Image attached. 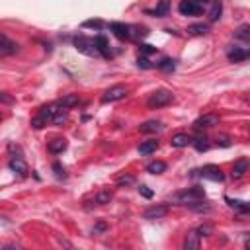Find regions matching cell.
<instances>
[{
  "instance_id": "cell-26",
  "label": "cell",
  "mask_w": 250,
  "mask_h": 250,
  "mask_svg": "<svg viewBox=\"0 0 250 250\" xmlns=\"http://www.w3.org/2000/svg\"><path fill=\"white\" fill-rule=\"evenodd\" d=\"M184 246H186L188 250H189V248H199V234H197L195 230H191V232L188 234V238H186Z\"/></svg>"
},
{
  "instance_id": "cell-20",
  "label": "cell",
  "mask_w": 250,
  "mask_h": 250,
  "mask_svg": "<svg viewBox=\"0 0 250 250\" xmlns=\"http://www.w3.org/2000/svg\"><path fill=\"white\" fill-rule=\"evenodd\" d=\"M59 104H61L62 107L70 109V107H74V105H78V104H80V98H78L76 94H66V96H62V98L59 100Z\"/></svg>"
},
{
  "instance_id": "cell-24",
  "label": "cell",
  "mask_w": 250,
  "mask_h": 250,
  "mask_svg": "<svg viewBox=\"0 0 250 250\" xmlns=\"http://www.w3.org/2000/svg\"><path fill=\"white\" fill-rule=\"evenodd\" d=\"M221 12H223V2L221 0H213L211 12H209V21H217L221 18Z\"/></svg>"
},
{
  "instance_id": "cell-9",
  "label": "cell",
  "mask_w": 250,
  "mask_h": 250,
  "mask_svg": "<svg viewBox=\"0 0 250 250\" xmlns=\"http://www.w3.org/2000/svg\"><path fill=\"white\" fill-rule=\"evenodd\" d=\"M217 123H219V117H217V115H213V113H207V115H203V117L195 119V121H193V127H195L197 131H201V129L213 127V125H217Z\"/></svg>"
},
{
  "instance_id": "cell-7",
  "label": "cell",
  "mask_w": 250,
  "mask_h": 250,
  "mask_svg": "<svg viewBox=\"0 0 250 250\" xmlns=\"http://www.w3.org/2000/svg\"><path fill=\"white\" fill-rule=\"evenodd\" d=\"M178 12L182 14V16H199L201 12H203V6H199L195 0H182L180 4H178Z\"/></svg>"
},
{
  "instance_id": "cell-1",
  "label": "cell",
  "mask_w": 250,
  "mask_h": 250,
  "mask_svg": "<svg viewBox=\"0 0 250 250\" xmlns=\"http://www.w3.org/2000/svg\"><path fill=\"white\" fill-rule=\"evenodd\" d=\"M68 119V109L62 107L59 102L55 104H47L39 109V113L31 119V127L33 129H41L45 127L47 123H57V125H62L64 121Z\"/></svg>"
},
{
  "instance_id": "cell-29",
  "label": "cell",
  "mask_w": 250,
  "mask_h": 250,
  "mask_svg": "<svg viewBox=\"0 0 250 250\" xmlns=\"http://www.w3.org/2000/svg\"><path fill=\"white\" fill-rule=\"evenodd\" d=\"M82 27H96V29H102L104 27V21L102 20H86L82 23Z\"/></svg>"
},
{
  "instance_id": "cell-3",
  "label": "cell",
  "mask_w": 250,
  "mask_h": 250,
  "mask_svg": "<svg viewBox=\"0 0 250 250\" xmlns=\"http://www.w3.org/2000/svg\"><path fill=\"white\" fill-rule=\"evenodd\" d=\"M174 102V96H172V92L170 90H154L152 94H150V98L146 100V105L150 107V109H158V107H164V105H168V104H172Z\"/></svg>"
},
{
  "instance_id": "cell-15",
  "label": "cell",
  "mask_w": 250,
  "mask_h": 250,
  "mask_svg": "<svg viewBox=\"0 0 250 250\" xmlns=\"http://www.w3.org/2000/svg\"><path fill=\"white\" fill-rule=\"evenodd\" d=\"M168 10H170V0H160L156 4V8L154 10H146V14H152L156 18H164L168 14Z\"/></svg>"
},
{
  "instance_id": "cell-37",
  "label": "cell",
  "mask_w": 250,
  "mask_h": 250,
  "mask_svg": "<svg viewBox=\"0 0 250 250\" xmlns=\"http://www.w3.org/2000/svg\"><path fill=\"white\" fill-rule=\"evenodd\" d=\"M139 66H143V68H150L152 64L148 62V59H145V57H141V59H139Z\"/></svg>"
},
{
  "instance_id": "cell-28",
  "label": "cell",
  "mask_w": 250,
  "mask_h": 250,
  "mask_svg": "<svg viewBox=\"0 0 250 250\" xmlns=\"http://www.w3.org/2000/svg\"><path fill=\"white\" fill-rule=\"evenodd\" d=\"M156 66H158L160 70H174V66H176V64H174V61H172V59H162Z\"/></svg>"
},
{
  "instance_id": "cell-18",
  "label": "cell",
  "mask_w": 250,
  "mask_h": 250,
  "mask_svg": "<svg viewBox=\"0 0 250 250\" xmlns=\"http://www.w3.org/2000/svg\"><path fill=\"white\" fill-rule=\"evenodd\" d=\"M246 170H248V160L246 158H238L236 162H234V168H232V178H242L244 174H246Z\"/></svg>"
},
{
  "instance_id": "cell-14",
  "label": "cell",
  "mask_w": 250,
  "mask_h": 250,
  "mask_svg": "<svg viewBox=\"0 0 250 250\" xmlns=\"http://www.w3.org/2000/svg\"><path fill=\"white\" fill-rule=\"evenodd\" d=\"M156 148H158V141H154V139H148V141H143V143L139 145V152H141L143 156H148V154H152V152H156Z\"/></svg>"
},
{
  "instance_id": "cell-16",
  "label": "cell",
  "mask_w": 250,
  "mask_h": 250,
  "mask_svg": "<svg viewBox=\"0 0 250 250\" xmlns=\"http://www.w3.org/2000/svg\"><path fill=\"white\" fill-rule=\"evenodd\" d=\"M139 129H141V133H160V131L164 129V125H162L160 121L152 119V121H146V123H143Z\"/></svg>"
},
{
  "instance_id": "cell-21",
  "label": "cell",
  "mask_w": 250,
  "mask_h": 250,
  "mask_svg": "<svg viewBox=\"0 0 250 250\" xmlns=\"http://www.w3.org/2000/svg\"><path fill=\"white\" fill-rule=\"evenodd\" d=\"M189 145H193V148L195 150H199V152H203V150H207L209 148V141H207V137L205 135H197L195 139H191V143Z\"/></svg>"
},
{
  "instance_id": "cell-5",
  "label": "cell",
  "mask_w": 250,
  "mask_h": 250,
  "mask_svg": "<svg viewBox=\"0 0 250 250\" xmlns=\"http://www.w3.org/2000/svg\"><path fill=\"white\" fill-rule=\"evenodd\" d=\"M74 47H76L80 53H84V55H98V49H96L94 37L78 35V37H74Z\"/></svg>"
},
{
  "instance_id": "cell-23",
  "label": "cell",
  "mask_w": 250,
  "mask_h": 250,
  "mask_svg": "<svg viewBox=\"0 0 250 250\" xmlns=\"http://www.w3.org/2000/svg\"><path fill=\"white\" fill-rule=\"evenodd\" d=\"M146 172H148V174H162V172H166V162L154 160V162L146 164Z\"/></svg>"
},
{
  "instance_id": "cell-34",
  "label": "cell",
  "mask_w": 250,
  "mask_h": 250,
  "mask_svg": "<svg viewBox=\"0 0 250 250\" xmlns=\"http://www.w3.org/2000/svg\"><path fill=\"white\" fill-rule=\"evenodd\" d=\"M133 182H135V178H133V176H123V178H119V180H117V184H119V186H129V184H133Z\"/></svg>"
},
{
  "instance_id": "cell-19",
  "label": "cell",
  "mask_w": 250,
  "mask_h": 250,
  "mask_svg": "<svg viewBox=\"0 0 250 250\" xmlns=\"http://www.w3.org/2000/svg\"><path fill=\"white\" fill-rule=\"evenodd\" d=\"M246 57H248V51H246V49L234 47V49H230V51H229V61H232V62H240V61H246Z\"/></svg>"
},
{
  "instance_id": "cell-17",
  "label": "cell",
  "mask_w": 250,
  "mask_h": 250,
  "mask_svg": "<svg viewBox=\"0 0 250 250\" xmlns=\"http://www.w3.org/2000/svg\"><path fill=\"white\" fill-rule=\"evenodd\" d=\"M10 170L18 172L20 176H25V174H27V164L21 160V156H16V158L10 160Z\"/></svg>"
},
{
  "instance_id": "cell-25",
  "label": "cell",
  "mask_w": 250,
  "mask_h": 250,
  "mask_svg": "<svg viewBox=\"0 0 250 250\" xmlns=\"http://www.w3.org/2000/svg\"><path fill=\"white\" fill-rule=\"evenodd\" d=\"M227 203H229L232 209H238L240 213H248V209H250V205H248L246 201H240V199H229V197H227Z\"/></svg>"
},
{
  "instance_id": "cell-22",
  "label": "cell",
  "mask_w": 250,
  "mask_h": 250,
  "mask_svg": "<svg viewBox=\"0 0 250 250\" xmlns=\"http://www.w3.org/2000/svg\"><path fill=\"white\" fill-rule=\"evenodd\" d=\"M111 191L109 189H102V191H98L96 195H94V205H105V203H109L111 201Z\"/></svg>"
},
{
  "instance_id": "cell-11",
  "label": "cell",
  "mask_w": 250,
  "mask_h": 250,
  "mask_svg": "<svg viewBox=\"0 0 250 250\" xmlns=\"http://www.w3.org/2000/svg\"><path fill=\"white\" fill-rule=\"evenodd\" d=\"M94 43H96L98 55H102V57H105V59H109V57H111V51H109V43H107V39H105L104 35H98V37H94Z\"/></svg>"
},
{
  "instance_id": "cell-27",
  "label": "cell",
  "mask_w": 250,
  "mask_h": 250,
  "mask_svg": "<svg viewBox=\"0 0 250 250\" xmlns=\"http://www.w3.org/2000/svg\"><path fill=\"white\" fill-rule=\"evenodd\" d=\"M188 31H189L191 35H205V33H207V25H205V23H197V25H191Z\"/></svg>"
},
{
  "instance_id": "cell-36",
  "label": "cell",
  "mask_w": 250,
  "mask_h": 250,
  "mask_svg": "<svg viewBox=\"0 0 250 250\" xmlns=\"http://www.w3.org/2000/svg\"><path fill=\"white\" fill-rule=\"evenodd\" d=\"M0 102H4V104H14V98L8 96L6 92H0Z\"/></svg>"
},
{
  "instance_id": "cell-13",
  "label": "cell",
  "mask_w": 250,
  "mask_h": 250,
  "mask_svg": "<svg viewBox=\"0 0 250 250\" xmlns=\"http://www.w3.org/2000/svg\"><path fill=\"white\" fill-rule=\"evenodd\" d=\"M189 143H191V137H189L188 133H176V135L172 137V141H170V145L176 146V148H184V146H188Z\"/></svg>"
},
{
  "instance_id": "cell-8",
  "label": "cell",
  "mask_w": 250,
  "mask_h": 250,
  "mask_svg": "<svg viewBox=\"0 0 250 250\" xmlns=\"http://www.w3.org/2000/svg\"><path fill=\"white\" fill-rule=\"evenodd\" d=\"M18 51V43H14L8 35L0 33V57H10Z\"/></svg>"
},
{
  "instance_id": "cell-35",
  "label": "cell",
  "mask_w": 250,
  "mask_h": 250,
  "mask_svg": "<svg viewBox=\"0 0 250 250\" xmlns=\"http://www.w3.org/2000/svg\"><path fill=\"white\" fill-rule=\"evenodd\" d=\"M53 170H55L57 178H64V176H66V174H64V168H62L61 164H53Z\"/></svg>"
},
{
  "instance_id": "cell-33",
  "label": "cell",
  "mask_w": 250,
  "mask_h": 250,
  "mask_svg": "<svg viewBox=\"0 0 250 250\" xmlns=\"http://www.w3.org/2000/svg\"><path fill=\"white\" fill-rule=\"evenodd\" d=\"M139 193H141L143 197H146V199L152 197V189H148V186H141V188H139Z\"/></svg>"
},
{
  "instance_id": "cell-4",
  "label": "cell",
  "mask_w": 250,
  "mask_h": 250,
  "mask_svg": "<svg viewBox=\"0 0 250 250\" xmlns=\"http://www.w3.org/2000/svg\"><path fill=\"white\" fill-rule=\"evenodd\" d=\"M127 94H129L127 86H121V84H117V86H111V88H107V90L104 92V96H102V102H104V104L119 102V100H123Z\"/></svg>"
},
{
  "instance_id": "cell-12",
  "label": "cell",
  "mask_w": 250,
  "mask_h": 250,
  "mask_svg": "<svg viewBox=\"0 0 250 250\" xmlns=\"http://www.w3.org/2000/svg\"><path fill=\"white\" fill-rule=\"evenodd\" d=\"M66 146H68L66 139H61V137L51 139V141L47 143V148H49V152H53V154H61L62 150H66Z\"/></svg>"
},
{
  "instance_id": "cell-38",
  "label": "cell",
  "mask_w": 250,
  "mask_h": 250,
  "mask_svg": "<svg viewBox=\"0 0 250 250\" xmlns=\"http://www.w3.org/2000/svg\"><path fill=\"white\" fill-rule=\"evenodd\" d=\"M0 119H2V115H0Z\"/></svg>"
},
{
  "instance_id": "cell-32",
  "label": "cell",
  "mask_w": 250,
  "mask_h": 250,
  "mask_svg": "<svg viewBox=\"0 0 250 250\" xmlns=\"http://www.w3.org/2000/svg\"><path fill=\"white\" fill-rule=\"evenodd\" d=\"M211 230H213V229H211L209 225H201V227H199L195 232H197L199 236H207V234H211Z\"/></svg>"
},
{
  "instance_id": "cell-30",
  "label": "cell",
  "mask_w": 250,
  "mask_h": 250,
  "mask_svg": "<svg viewBox=\"0 0 250 250\" xmlns=\"http://www.w3.org/2000/svg\"><path fill=\"white\" fill-rule=\"evenodd\" d=\"M248 29H250L248 25H242V27H240V29L236 31V37H238V39H242V41H248V37H250Z\"/></svg>"
},
{
  "instance_id": "cell-2",
  "label": "cell",
  "mask_w": 250,
  "mask_h": 250,
  "mask_svg": "<svg viewBox=\"0 0 250 250\" xmlns=\"http://www.w3.org/2000/svg\"><path fill=\"white\" fill-rule=\"evenodd\" d=\"M174 199L176 201H180L182 205H195V203H201L203 199H205V189L203 188H188V189H184V191H180V193H176L174 195Z\"/></svg>"
},
{
  "instance_id": "cell-31",
  "label": "cell",
  "mask_w": 250,
  "mask_h": 250,
  "mask_svg": "<svg viewBox=\"0 0 250 250\" xmlns=\"http://www.w3.org/2000/svg\"><path fill=\"white\" fill-rule=\"evenodd\" d=\"M139 49H141V53H143V55H152V53H156V47H152V45H146V43L139 45Z\"/></svg>"
},
{
  "instance_id": "cell-6",
  "label": "cell",
  "mask_w": 250,
  "mask_h": 250,
  "mask_svg": "<svg viewBox=\"0 0 250 250\" xmlns=\"http://www.w3.org/2000/svg\"><path fill=\"white\" fill-rule=\"evenodd\" d=\"M193 172H197V176H201L205 180H211V182H223V178H225L221 168L215 166V164H207V166H203L199 170H193Z\"/></svg>"
},
{
  "instance_id": "cell-10",
  "label": "cell",
  "mask_w": 250,
  "mask_h": 250,
  "mask_svg": "<svg viewBox=\"0 0 250 250\" xmlns=\"http://www.w3.org/2000/svg\"><path fill=\"white\" fill-rule=\"evenodd\" d=\"M166 213H168V207L166 205H152V207H148L143 213V217L148 219V221H154V219H162Z\"/></svg>"
}]
</instances>
